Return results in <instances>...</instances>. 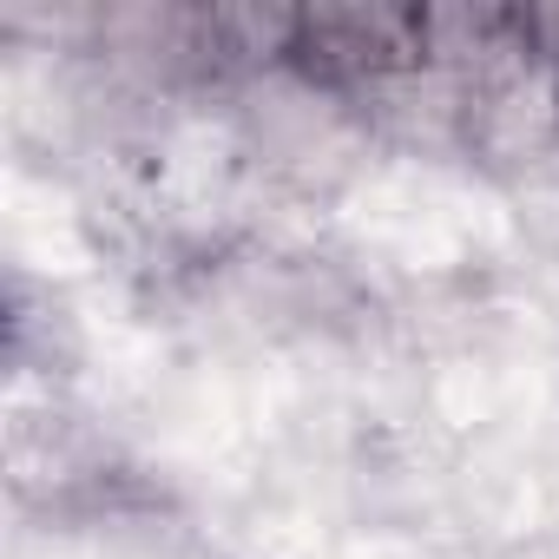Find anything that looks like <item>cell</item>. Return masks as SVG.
<instances>
[{"mask_svg": "<svg viewBox=\"0 0 559 559\" xmlns=\"http://www.w3.org/2000/svg\"><path fill=\"white\" fill-rule=\"evenodd\" d=\"M80 559H230V546L171 493L106 487L80 520Z\"/></svg>", "mask_w": 559, "mask_h": 559, "instance_id": "obj_2", "label": "cell"}, {"mask_svg": "<svg viewBox=\"0 0 559 559\" xmlns=\"http://www.w3.org/2000/svg\"><path fill=\"white\" fill-rule=\"evenodd\" d=\"M257 198H290L297 211H343L382 171L362 99L297 53L263 60L224 86Z\"/></svg>", "mask_w": 559, "mask_h": 559, "instance_id": "obj_1", "label": "cell"}]
</instances>
